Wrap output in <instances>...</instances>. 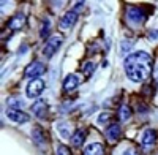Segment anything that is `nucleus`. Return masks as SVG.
I'll return each instance as SVG.
<instances>
[{
  "mask_svg": "<svg viewBox=\"0 0 158 155\" xmlns=\"http://www.w3.org/2000/svg\"><path fill=\"white\" fill-rule=\"evenodd\" d=\"M120 125L118 124H111L108 128H106V132H104V135H106L108 141H111V143H114V141H117L118 138H120Z\"/></svg>",
  "mask_w": 158,
  "mask_h": 155,
  "instance_id": "nucleus-12",
  "label": "nucleus"
},
{
  "mask_svg": "<svg viewBox=\"0 0 158 155\" xmlns=\"http://www.w3.org/2000/svg\"><path fill=\"white\" fill-rule=\"evenodd\" d=\"M130 117H131L130 106H127V105L120 106V109H118V119H120L122 122H127V120H130Z\"/></svg>",
  "mask_w": 158,
  "mask_h": 155,
  "instance_id": "nucleus-16",
  "label": "nucleus"
},
{
  "mask_svg": "<svg viewBox=\"0 0 158 155\" xmlns=\"http://www.w3.org/2000/svg\"><path fill=\"white\" fill-rule=\"evenodd\" d=\"M29 51V46H21V49H19V54H24V52H27Z\"/></svg>",
  "mask_w": 158,
  "mask_h": 155,
  "instance_id": "nucleus-26",
  "label": "nucleus"
},
{
  "mask_svg": "<svg viewBox=\"0 0 158 155\" xmlns=\"http://www.w3.org/2000/svg\"><path fill=\"white\" fill-rule=\"evenodd\" d=\"M57 155H71V152L67 146H59L57 147Z\"/></svg>",
  "mask_w": 158,
  "mask_h": 155,
  "instance_id": "nucleus-22",
  "label": "nucleus"
},
{
  "mask_svg": "<svg viewBox=\"0 0 158 155\" xmlns=\"http://www.w3.org/2000/svg\"><path fill=\"white\" fill-rule=\"evenodd\" d=\"M32 136H33V141L38 144V146H44L48 143V135L44 133L43 128H40V127H35L33 128V132H32Z\"/></svg>",
  "mask_w": 158,
  "mask_h": 155,
  "instance_id": "nucleus-13",
  "label": "nucleus"
},
{
  "mask_svg": "<svg viewBox=\"0 0 158 155\" xmlns=\"http://www.w3.org/2000/svg\"><path fill=\"white\" fill-rule=\"evenodd\" d=\"M46 84L43 79H40V78H36V79H32L27 87H25V95H27V98H36L43 94Z\"/></svg>",
  "mask_w": 158,
  "mask_h": 155,
  "instance_id": "nucleus-2",
  "label": "nucleus"
},
{
  "mask_svg": "<svg viewBox=\"0 0 158 155\" xmlns=\"http://www.w3.org/2000/svg\"><path fill=\"white\" fill-rule=\"evenodd\" d=\"M5 114L11 122H16V124H25L30 120V115L21 109H6Z\"/></svg>",
  "mask_w": 158,
  "mask_h": 155,
  "instance_id": "nucleus-5",
  "label": "nucleus"
},
{
  "mask_svg": "<svg viewBox=\"0 0 158 155\" xmlns=\"http://www.w3.org/2000/svg\"><path fill=\"white\" fill-rule=\"evenodd\" d=\"M149 38H150V40H158V30H150Z\"/></svg>",
  "mask_w": 158,
  "mask_h": 155,
  "instance_id": "nucleus-24",
  "label": "nucleus"
},
{
  "mask_svg": "<svg viewBox=\"0 0 158 155\" xmlns=\"http://www.w3.org/2000/svg\"><path fill=\"white\" fill-rule=\"evenodd\" d=\"M76 21H77V13H76L74 10H71V11H67V13L62 16L59 25H60V29L68 30V29H71L73 25L76 24Z\"/></svg>",
  "mask_w": 158,
  "mask_h": 155,
  "instance_id": "nucleus-7",
  "label": "nucleus"
},
{
  "mask_svg": "<svg viewBox=\"0 0 158 155\" xmlns=\"http://www.w3.org/2000/svg\"><path fill=\"white\" fill-rule=\"evenodd\" d=\"M156 143V132L152 130V128H147L146 132L142 133V138H141V144L144 149H152Z\"/></svg>",
  "mask_w": 158,
  "mask_h": 155,
  "instance_id": "nucleus-8",
  "label": "nucleus"
},
{
  "mask_svg": "<svg viewBox=\"0 0 158 155\" xmlns=\"http://www.w3.org/2000/svg\"><path fill=\"white\" fill-rule=\"evenodd\" d=\"M24 24H25V15L19 13V15L13 16V18L8 21V29L13 30V32H16V30H21V29L24 27Z\"/></svg>",
  "mask_w": 158,
  "mask_h": 155,
  "instance_id": "nucleus-11",
  "label": "nucleus"
},
{
  "mask_svg": "<svg viewBox=\"0 0 158 155\" xmlns=\"http://www.w3.org/2000/svg\"><path fill=\"white\" fill-rule=\"evenodd\" d=\"M6 103H8L10 106H13L15 109H19V108H22V105H24L22 100H21V98H16V97H10V98L6 100Z\"/></svg>",
  "mask_w": 158,
  "mask_h": 155,
  "instance_id": "nucleus-18",
  "label": "nucleus"
},
{
  "mask_svg": "<svg viewBox=\"0 0 158 155\" xmlns=\"http://www.w3.org/2000/svg\"><path fill=\"white\" fill-rule=\"evenodd\" d=\"M111 115H112L111 112H103V114H100L97 124H98V125H104V124L108 122V119H111Z\"/></svg>",
  "mask_w": 158,
  "mask_h": 155,
  "instance_id": "nucleus-21",
  "label": "nucleus"
},
{
  "mask_svg": "<svg viewBox=\"0 0 158 155\" xmlns=\"http://www.w3.org/2000/svg\"><path fill=\"white\" fill-rule=\"evenodd\" d=\"M49 33H51V21L44 19L43 21V27H41V33H40V35H41V38H46Z\"/></svg>",
  "mask_w": 158,
  "mask_h": 155,
  "instance_id": "nucleus-19",
  "label": "nucleus"
},
{
  "mask_svg": "<svg viewBox=\"0 0 158 155\" xmlns=\"http://www.w3.org/2000/svg\"><path fill=\"white\" fill-rule=\"evenodd\" d=\"M123 155H138V152H136V150H133V149H128V150H125V152H123Z\"/></svg>",
  "mask_w": 158,
  "mask_h": 155,
  "instance_id": "nucleus-25",
  "label": "nucleus"
},
{
  "mask_svg": "<svg viewBox=\"0 0 158 155\" xmlns=\"http://www.w3.org/2000/svg\"><path fill=\"white\" fill-rule=\"evenodd\" d=\"M62 41H63L62 36H51L49 40H48V43H46V46H44V49H43V54H44L48 59H51V57L60 49Z\"/></svg>",
  "mask_w": 158,
  "mask_h": 155,
  "instance_id": "nucleus-4",
  "label": "nucleus"
},
{
  "mask_svg": "<svg viewBox=\"0 0 158 155\" xmlns=\"http://www.w3.org/2000/svg\"><path fill=\"white\" fill-rule=\"evenodd\" d=\"M95 68H97V65H95V62H92V60H89V62H85V63H84V68H82V71H84V74H85L87 78H90L92 74H94Z\"/></svg>",
  "mask_w": 158,
  "mask_h": 155,
  "instance_id": "nucleus-17",
  "label": "nucleus"
},
{
  "mask_svg": "<svg viewBox=\"0 0 158 155\" xmlns=\"http://www.w3.org/2000/svg\"><path fill=\"white\" fill-rule=\"evenodd\" d=\"M123 68L128 79L133 82H144L152 73V57L146 51H138L123 59Z\"/></svg>",
  "mask_w": 158,
  "mask_h": 155,
  "instance_id": "nucleus-1",
  "label": "nucleus"
},
{
  "mask_svg": "<svg viewBox=\"0 0 158 155\" xmlns=\"http://www.w3.org/2000/svg\"><path fill=\"white\" fill-rule=\"evenodd\" d=\"M82 155H104V147L100 143H92L84 149Z\"/></svg>",
  "mask_w": 158,
  "mask_h": 155,
  "instance_id": "nucleus-14",
  "label": "nucleus"
},
{
  "mask_svg": "<svg viewBox=\"0 0 158 155\" xmlns=\"http://www.w3.org/2000/svg\"><path fill=\"white\" fill-rule=\"evenodd\" d=\"M77 86H79L77 74L70 73V74L65 76V79H63V90H65V92H71V90H74Z\"/></svg>",
  "mask_w": 158,
  "mask_h": 155,
  "instance_id": "nucleus-10",
  "label": "nucleus"
},
{
  "mask_svg": "<svg viewBox=\"0 0 158 155\" xmlns=\"http://www.w3.org/2000/svg\"><path fill=\"white\" fill-rule=\"evenodd\" d=\"M147 15H146V11H144L141 6H130L128 11H127V19L130 24H133V25H139L142 24L144 21H146Z\"/></svg>",
  "mask_w": 158,
  "mask_h": 155,
  "instance_id": "nucleus-3",
  "label": "nucleus"
},
{
  "mask_svg": "<svg viewBox=\"0 0 158 155\" xmlns=\"http://www.w3.org/2000/svg\"><path fill=\"white\" fill-rule=\"evenodd\" d=\"M44 71H46V67L43 65L41 62L35 60V62H32V63H29V65H27V68H25V76L36 79V78L41 76Z\"/></svg>",
  "mask_w": 158,
  "mask_h": 155,
  "instance_id": "nucleus-6",
  "label": "nucleus"
},
{
  "mask_svg": "<svg viewBox=\"0 0 158 155\" xmlns=\"http://www.w3.org/2000/svg\"><path fill=\"white\" fill-rule=\"evenodd\" d=\"M57 128H59V135H60V138L67 139V138L70 136V132H68V127H67V125L59 124V125H57Z\"/></svg>",
  "mask_w": 158,
  "mask_h": 155,
  "instance_id": "nucleus-20",
  "label": "nucleus"
},
{
  "mask_svg": "<svg viewBox=\"0 0 158 155\" xmlns=\"http://www.w3.org/2000/svg\"><path fill=\"white\" fill-rule=\"evenodd\" d=\"M131 48H133V43L131 41H122V46H120L122 54H125V51H130Z\"/></svg>",
  "mask_w": 158,
  "mask_h": 155,
  "instance_id": "nucleus-23",
  "label": "nucleus"
},
{
  "mask_svg": "<svg viewBox=\"0 0 158 155\" xmlns=\"http://www.w3.org/2000/svg\"><path fill=\"white\" fill-rule=\"evenodd\" d=\"M85 136H87L85 130H82V128H81V130H76L73 133V136H71V144L74 147H81L84 144V141H85Z\"/></svg>",
  "mask_w": 158,
  "mask_h": 155,
  "instance_id": "nucleus-15",
  "label": "nucleus"
},
{
  "mask_svg": "<svg viewBox=\"0 0 158 155\" xmlns=\"http://www.w3.org/2000/svg\"><path fill=\"white\" fill-rule=\"evenodd\" d=\"M48 111H49V108H48L46 100H38V101H35L32 105V112L36 115V117H40V119L46 117Z\"/></svg>",
  "mask_w": 158,
  "mask_h": 155,
  "instance_id": "nucleus-9",
  "label": "nucleus"
}]
</instances>
